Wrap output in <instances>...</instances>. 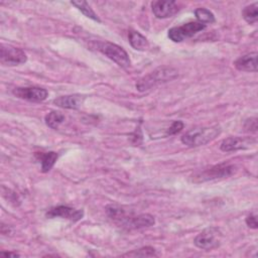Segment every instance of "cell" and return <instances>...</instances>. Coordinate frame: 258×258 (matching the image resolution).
I'll return each mask as SVG.
<instances>
[{
    "label": "cell",
    "mask_w": 258,
    "mask_h": 258,
    "mask_svg": "<svg viewBox=\"0 0 258 258\" xmlns=\"http://www.w3.org/2000/svg\"><path fill=\"white\" fill-rule=\"evenodd\" d=\"M178 77V72L171 67H159L141 78L136 83V89L139 92L148 91L158 85L170 82Z\"/></svg>",
    "instance_id": "1"
},
{
    "label": "cell",
    "mask_w": 258,
    "mask_h": 258,
    "mask_svg": "<svg viewBox=\"0 0 258 258\" xmlns=\"http://www.w3.org/2000/svg\"><path fill=\"white\" fill-rule=\"evenodd\" d=\"M220 133L221 128L218 125L194 128L181 136V142L189 147L202 146L214 140Z\"/></svg>",
    "instance_id": "2"
},
{
    "label": "cell",
    "mask_w": 258,
    "mask_h": 258,
    "mask_svg": "<svg viewBox=\"0 0 258 258\" xmlns=\"http://www.w3.org/2000/svg\"><path fill=\"white\" fill-rule=\"evenodd\" d=\"M236 172V166L228 163H221L218 165H214L210 168L204 169L202 171H198L191 175V181L199 183L205 182L208 180L226 178L231 176Z\"/></svg>",
    "instance_id": "3"
},
{
    "label": "cell",
    "mask_w": 258,
    "mask_h": 258,
    "mask_svg": "<svg viewBox=\"0 0 258 258\" xmlns=\"http://www.w3.org/2000/svg\"><path fill=\"white\" fill-rule=\"evenodd\" d=\"M96 47L99 51L109 57L111 60L116 62L121 68H128L131 64L128 53L123 49V47L110 42V41H102L96 44Z\"/></svg>",
    "instance_id": "4"
},
{
    "label": "cell",
    "mask_w": 258,
    "mask_h": 258,
    "mask_svg": "<svg viewBox=\"0 0 258 258\" xmlns=\"http://www.w3.org/2000/svg\"><path fill=\"white\" fill-rule=\"evenodd\" d=\"M223 234L217 227H209L203 230L195 238L194 243L197 247L204 250H211L220 246Z\"/></svg>",
    "instance_id": "5"
},
{
    "label": "cell",
    "mask_w": 258,
    "mask_h": 258,
    "mask_svg": "<svg viewBox=\"0 0 258 258\" xmlns=\"http://www.w3.org/2000/svg\"><path fill=\"white\" fill-rule=\"evenodd\" d=\"M206 28V24L200 23L199 21H190L184 23L180 26L172 27L168 30L167 36L173 42H180L185 38L191 37L196 33L204 30Z\"/></svg>",
    "instance_id": "6"
},
{
    "label": "cell",
    "mask_w": 258,
    "mask_h": 258,
    "mask_svg": "<svg viewBox=\"0 0 258 258\" xmlns=\"http://www.w3.org/2000/svg\"><path fill=\"white\" fill-rule=\"evenodd\" d=\"M26 53L19 47L1 43L0 45V62L3 66H18L26 62Z\"/></svg>",
    "instance_id": "7"
},
{
    "label": "cell",
    "mask_w": 258,
    "mask_h": 258,
    "mask_svg": "<svg viewBox=\"0 0 258 258\" xmlns=\"http://www.w3.org/2000/svg\"><path fill=\"white\" fill-rule=\"evenodd\" d=\"M154 223H155L154 217L150 214H140L137 216L127 214L118 223V225L123 228H126L128 230H135V229L150 227V226L154 225Z\"/></svg>",
    "instance_id": "8"
},
{
    "label": "cell",
    "mask_w": 258,
    "mask_h": 258,
    "mask_svg": "<svg viewBox=\"0 0 258 258\" xmlns=\"http://www.w3.org/2000/svg\"><path fill=\"white\" fill-rule=\"evenodd\" d=\"M12 93L17 98L30 102H42L48 96L47 91L39 87H17Z\"/></svg>",
    "instance_id": "9"
},
{
    "label": "cell",
    "mask_w": 258,
    "mask_h": 258,
    "mask_svg": "<svg viewBox=\"0 0 258 258\" xmlns=\"http://www.w3.org/2000/svg\"><path fill=\"white\" fill-rule=\"evenodd\" d=\"M256 143V140L250 137H228L220 145L222 151L230 152L240 149H248Z\"/></svg>",
    "instance_id": "10"
},
{
    "label": "cell",
    "mask_w": 258,
    "mask_h": 258,
    "mask_svg": "<svg viewBox=\"0 0 258 258\" xmlns=\"http://www.w3.org/2000/svg\"><path fill=\"white\" fill-rule=\"evenodd\" d=\"M47 218H62L68 219L73 222H77L81 220L84 216L83 210H76L74 208L68 207V206H57L54 208H51L46 212Z\"/></svg>",
    "instance_id": "11"
},
{
    "label": "cell",
    "mask_w": 258,
    "mask_h": 258,
    "mask_svg": "<svg viewBox=\"0 0 258 258\" xmlns=\"http://www.w3.org/2000/svg\"><path fill=\"white\" fill-rule=\"evenodd\" d=\"M153 14L157 18H168L178 11L175 1H153L151 3Z\"/></svg>",
    "instance_id": "12"
},
{
    "label": "cell",
    "mask_w": 258,
    "mask_h": 258,
    "mask_svg": "<svg viewBox=\"0 0 258 258\" xmlns=\"http://www.w3.org/2000/svg\"><path fill=\"white\" fill-rule=\"evenodd\" d=\"M257 56L258 53L250 52L240 56L234 61V66L238 71L242 72H256L257 71Z\"/></svg>",
    "instance_id": "13"
},
{
    "label": "cell",
    "mask_w": 258,
    "mask_h": 258,
    "mask_svg": "<svg viewBox=\"0 0 258 258\" xmlns=\"http://www.w3.org/2000/svg\"><path fill=\"white\" fill-rule=\"evenodd\" d=\"M85 97L81 95L60 96L53 100V104L64 109H78L84 103Z\"/></svg>",
    "instance_id": "14"
},
{
    "label": "cell",
    "mask_w": 258,
    "mask_h": 258,
    "mask_svg": "<svg viewBox=\"0 0 258 258\" xmlns=\"http://www.w3.org/2000/svg\"><path fill=\"white\" fill-rule=\"evenodd\" d=\"M35 156L41 164V171L42 172L49 171L52 168V166L54 165V163L57 159V153L53 152V151L36 152Z\"/></svg>",
    "instance_id": "15"
},
{
    "label": "cell",
    "mask_w": 258,
    "mask_h": 258,
    "mask_svg": "<svg viewBox=\"0 0 258 258\" xmlns=\"http://www.w3.org/2000/svg\"><path fill=\"white\" fill-rule=\"evenodd\" d=\"M128 38H129V43L130 45L140 51H144L149 47V42L145 36H143L141 33L135 30H130L128 33Z\"/></svg>",
    "instance_id": "16"
},
{
    "label": "cell",
    "mask_w": 258,
    "mask_h": 258,
    "mask_svg": "<svg viewBox=\"0 0 258 258\" xmlns=\"http://www.w3.org/2000/svg\"><path fill=\"white\" fill-rule=\"evenodd\" d=\"M72 5H74L76 8H78L85 16L100 22V18L98 17V15L94 12V10L91 8V6L86 2V1H72L71 2Z\"/></svg>",
    "instance_id": "17"
},
{
    "label": "cell",
    "mask_w": 258,
    "mask_h": 258,
    "mask_svg": "<svg viewBox=\"0 0 258 258\" xmlns=\"http://www.w3.org/2000/svg\"><path fill=\"white\" fill-rule=\"evenodd\" d=\"M242 16L249 24L255 23L258 19V3H254L246 6L242 10Z\"/></svg>",
    "instance_id": "18"
},
{
    "label": "cell",
    "mask_w": 258,
    "mask_h": 258,
    "mask_svg": "<svg viewBox=\"0 0 258 258\" xmlns=\"http://www.w3.org/2000/svg\"><path fill=\"white\" fill-rule=\"evenodd\" d=\"M44 120H45V124L49 128L56 129L63 122L64 116L58 111H51L45 116Z\"/></svg>",
    "instance_id": "19"
},
{
    "label": "cell",
    "mask_w": 258,
    "mask_h": 258,
    "mask_svg": "<svg viewBox=\"0 0 258 258\" xmlns=\"http://www.w3.org/2000/svg\"><path fill=\"white\" fill-rule=\"evenodd\" d=\"M195 15L200 23H213L215 22V15L212 11L206 8H198L195 10Z\"/></svg>",
    "instance_id": "20"
},
{
    "label": "cell",
    "mask_w": 258,
    "mask_h": 258,
    "mask_svg": "<svg viewBox=\"0 0 258 258\" xmlns=\"http://www.w3.org/2000/svg\"><path fill=\"white\" fill-rule=\"evenodd\" d=\"M122 256H124V257H152V256H157V254H156L154 248L146 246V247H142L138 250H133L131 252L123 254Z\"/></svg>",
    "instance_id": "21"
},
{
    "label": "cell",
    "mask_w": 258,
    "mask_h": 258,
    "mask_svg": "<svg viewBox=\"0 0 258 258\" xmlns=\"http://www.w3.org/2000/svg\"><path fill=\"white\" fill-rule=\"evenodd\" d=\"M1 192H2V196L3 198H5L7 201H9L10 203H13L16 205V202L19 203V200H18V197L15 192H13L12 190L6 188L4 185L1 187Z\"/></svg>",
    "instance_id": "22"
},
{
    "label": "cell",
    "mask_w": 258,
    "mask_h": 258,
    "mask_svg": "<svg viewBox=\"0 0 258 258\" xmlns=\"http://www.w3.org/2000/svg\"><path fill=\"white\" fill-rule=\"evenodd\" d=\"M183 128V123L181 121H173L170 127L166 130V135H173L179 132Z\"/></svg>",
    "instance_id": "23"
},
{
    "label": "cell",
    "mask_w": 258,
    "mask_h": 258,
    "mask_svg": "<svg viewBox=\"0 0 258 258\" xmlns=\"http://www.w3.org/2000/svg\"><path fill=\"white\" fill-rule=\"evenodd\" d=\"M245 129L250 132H256L257 131V119L256 118H250L245 122Z\"/></svg>",
    "instance_id": "24"
},
{
    "label": "cell",
    "mask_w": 258,
    "mask_h": 258,
    "mask_svg": "<svg viewBox=\"0 0 258 258\" xmlns=\"http://www.w3.org/2000/svg\"><path fill=\"white\" fill-rule=\"evenodd\" d=\"M246 224L248 225V227H250V228H252V229H257L258 224H257V218H256V216L253 215V214L249 215V216L246 218Z\"/></svg>",
    "instance_id": "25"
},
{
    "label": "cell",
    "mask_w": 258,
    "mask_h": 258,
    "mask_svg": "<svg viewBox=\"0 0 258 258\" xmlns=\"http://www.w3.org/2000/svg\"><path fill=\"white\" fill-rule=\"evenodd\" d=\"M0 255L1 256H4V257H16V256H20L18 253H16V252H4V251H2L1 253H0Z\"/></svg>",
    "instance_id": "26"
}]
</instances>
